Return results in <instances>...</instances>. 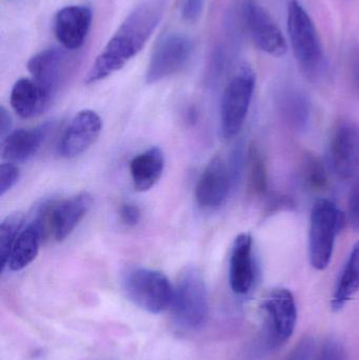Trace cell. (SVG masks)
Listing matches in <instances>:
<instances>
[{
    "mask_svg": "<svg viewBox=\"0 0 359 360\" xmlns=\"http://www.w3.org/2000/svg\"><path fill=\"white\" fill-rule=\"evenodd\" d=\"M91 23L92 11L88 6H65L55 16V36L65 50H77L84 44Z\"/></svg>",
    "mask_w": 359,
    "mask_h": 360,
    "instance_id": "2e32d148",
    "label": "cell"
},
{
    "mask_svg": "<svg viewBox=\"0 0 359 360\" xmlns=\"http://www.w3.org/2000/svg\"><path fill=\"white\" fill-rule=\"evenodd\" d=\"M27 67L33 79L53 98L67 82L72 61L65 51L51 48L34 55L27 61Z\"/></svg>",
    "mask_w": 359,
    "mask_h": 360,
    "instance_id": "7c38bea8",
    "label": "cell"
},
{
    "mask_svg": "<svg viewBox=\"0 0 359 360\" xmlns=\"http://www.w3.org/2000/svg\"><path fill=\"white\" fill-rule=\"evenodd\" d=\"M244 18L249 33L257 48L272 56L286 54L288 44L270 13L257 2L250 0L244 6Z\"/></svg>",
    "mask_w": 359,
    "mask_h": 360,
    "instance_id": "4fadbf2b",
    "label": "cell"
},
{
    "mask_svg": "<svg viewBox=\"0 0 359 360\" xmlns=\"http://www.w3.org/2000/svg\"><path fill=\"white\" fill-rule=\"evenodd\" d=\"M255 84L254 71L249 65H242L226 86L221 107V128L225 139H233L242 130L254 94Z\"/></svg>",
    "mask_w": 359,
    "mask_h": 360,
    "instance_id": "ba28073f",
    "label": "cell"
},
{
    "mask_svg": "<svg viewBox=\"0 0 359 360\" xmlns=\"http://www.w3.org/2000/svg\"><path fill=\"white\" fill-rule=\"evenodd\" d=\"M231 166L221 156L212 158L198 179L195 200L200 209L215 211L227 200L233 186Z\"/></svg>",
    "mask_w": 359,
    "mask_h": 360,
    "instance_id": "30bf717a",
    "label": "cell"
},
{
    "mask_svg": "<svg viewBox=\"0 0 359 360\" xmlns=\"http://www.w3.org/2000/svg\"><path fill=\"white\" fill-rule=\"evenodd\" d=\"M315 340L311 336H306L297 342L285 360H315Z\"/></svg>",
    "mask_w": 359,
    "mask_h": 360,
    "instance_id": "484cf974",
    "label": "cell"
},
{
    "mask_svg": "<svg viewBox=\"0 0 359 360\" xmlns=\"http://www.w3.org/2000/svg\"><path fill=\"white\" fill-rule=\"evenodd\" d=\"M315 360H347V354L339 340L330 338L322 345Z\"/></svg>",
    "mask_w": 359,
    "mask_h": 360,
    "instance_id": "83f0119b",
    "label": "cell"
},
{
    "mask_svg": "<svg viewBox=\"0 0 359 360\" xmlns=\"http://www.w3.org/2000/svg\"><path fill=\"white\" fill-rule=\"evenodd\" d=\"M246 164L249 192L255 197L263 196L268 188L267 165L257 146L249 148Z\"/></svg>",
    "mask_w": 359,
    "mask_h": 360,
    "instance_id": "7402d4cb",
    "label": "cell"
},
{
    "mask_svg": "<svg viewBox=\"0 0 359 360\" xmlns=\"http://www.w3.org/2000/svg\"><path fill=\"white\" fill-rule=\"evenodd\" d=\"M126 297L139 308L159 314L172 306L175 289L164 273L147 268H130L122 277Z\"/></svg>",
    "mask_w": 359,
    "mask_h": 360,
    "instance_id": "3957f363",
    "label": "cell"
},
{
    "mask_svg": "<svg viewBox=\"0 0 359 360\" xmlns=\"http://www.w3.org/2000/svg\"><path fill=\"white\" fill-rule=\"evenodd\" d=\"M204 0H183L181 15L188 22H193L200 18L204 8Z\"/></svg>",
    "mask_w": 359,
    "mask_h": 360,
    "instance_id": "f546056e",
    "label": "cell"
},
{
    "mask_svg": "<svg viewBox=\"0 0 359 360\" xmlns=\"http://www.w3.org/2000/svg\"><path fill=\"white\" fill-rule=\"evenodd\" d=\"M11 128H12V118L8 112L1 107V110H0V133H1L2 139L10 134Z\"/></svg>",
    "mask_w": 359,
    "mask_h": 360,
    "instance_id": "d6a6232c",
    "label": "cell"
},
{
    "mask_svg": "<svg viewBox=\"0 0 359 360\" xmlns=\"http://www.w3.org/2000/svg\"><path fill=\"white\" fill-rule=\"evenodd\" d=\"M301 179L310 190H325L328 186V174L326 167L318 156L314 154H307L301 162Z\"/></svg>",
    "mask_w": 359,
    "mask_h": 360,
    "instance_id": "d4e9b609",
    "label": "cell"
},
{
    "mask_svg": "<svg viewBox=\"0 0 359 360\" xmlns=\"http://www.w3.org/2000/svg\"><path fill=\"white\" fill-rule=\"evenodd\" d=\"M25 217L22 214L13 213L6 216L2 220L0 226V258H1V271L6 269V262H8V256L11 251L18 238L21 232Z\"/></svg>",
    "mask_w": 359,
    "mask_h": 360,
    "instance_id": "cb8c5ba5",
    "label": "cell"
},
{
    "mask_svg": "<svg viewBox=\"0 0 359 360\" xmlns=\"http://www.w3.org/2000/svg\"><path fill=\"white\" fill-rule=\"evenodd\" d=\"M20 177L18 167L12 162L2 164L0 167V196H4L18 181Z\"/></svg>",
    "mask_w": 359,
    "mask_h": 360,
    "instance_id": "4316f807",
    "label": "cell"
},
{
    "mask_svg": "<svg viewBox=\"0 0 359 360\" xmlns=\"http://www.w3.org/2000/svg\"><path fill=\"white\" fill-rule=\"evenodd\" d=\"M48 126L33 129H19L2 139V158L12 164L31 160L41 147L48 134Z\"/></svg>",
    "mask_w": 359,
    "mask_h": 360,
    "instance_id": "e0dca14e",
    "label": "cell"
},
{
    "mask_svg": "<svg viewBox=\"0 0 359 360\" xmlns=\"http://www.w3.org/2000/svg\"><path fill=\"white\" fill-rule=\"evenodd\" d=\"M263 327L261 347L265 350H276L286 344L294 333L297 321V308L294 296L289 290L275 289L261 304Z\"/></svg>",
    "mask_w": 359,
    "mask_h": 360,
    "instance_id": "52a82bcc",
    "label": "cell"
},
{
    "mask_svg": "<svg viewBox=\"0 0 359 360\" xmlns=\"http://www.w3.org/2000/svg\"><path fill=\"white\" fill-rule=\"evenodd\" d=\"M208 290L202 272L188 266L181 272L172 302L173 321L183 331L202 329L209 319Z\"/></svg>",
    "mask_w": 359,
    "mask_h": 360,
    "instance_id": "7a4b0ae2",
    "label": "cell"
},
{
    "mask_svg": "<svg viewBox=\"0 0 359 360\" xmlns=\"http://www.w3.org/2000/svg\"><path fill=\"white\" fill-rule=\"evenodd\" d=\"M345 224V216L329 200L314 203L310 216L309 257L312 266L322 271L328 268L334 250L335 238Z\"/></svg>",
    "mask_w": 359,
    "mask_h": 360,
    "instance_id": "277c9868",
    "label": "cell"
},
{
    "mask_svg": "<svg viewBox=\"0 0 359 360\" xmlns=\"http://www.w3.org/2000/svg\"><path fill=\"white\" fill-rule=\"evenodd\" d=\"M164 155L158 147L150 148L133 158L130 173L133 186L138 192H147L162 179L164 170Z\"/></svg>",
    "mask_w": 359,
    "mask_h": 360,
    "instance_id": "d6986e66",
    "label": "cell"
},
{
    "mask_svg": "<svg viewBox=\"0 0 359 360\" xmlns=\"http://www.w3.org/2000/svg\"><path fill=\"white\" fill-rule=\"evenodd\" d=\"M331 165L341 179H352L359 167V124L343 120L335 126L330 141Z\"/></svg>",
    "mask_w": 359,
    "mask_h": 360,
    "instance_id": "8fae6325",
    "label": "cell"
},
{
    "mask_svg": "<svg viewBox=\"0 0 359 360\" xmlns=\"http://www.w3.org/2000/svg\"><path fill=\"white\" fill-rule=\"evenodd\" d=\"M141 212L137 205L126 203L120 209V219L126 226H135L141 221Z\"/></svg>",
    "mask_w": 359,
    "mask_h": 360,
    "instance_id": "4dcf8cb0",
    "label": "cell"
},
{
    "mask_svg": "<svg viewBox=\"0 0 359 360\" xmlns=\"http://www.w3.org/2000/svg\"><path fill=\"white\" fill-rule=\"evenodd\" d=\"M348 220L354 230L359 232V175L350 191L348 200Z\"/></svg>",
    "mask_w": 359,
    "mask_h": 360,
    "instance_id": "f1b7e54d",
    "label": "cell"
},
{
    "mask_svg": "<svg viewBox=\"0 0 359 360\" xmlns=\"http://www.w3.org/2000/svg\"><path fill=\"white\" fill-rule=\"evenodd\" d=\"M103 120L96 112L84 110L74 116L65 130L59 152L63 158H74L84 153L100 135Z\"/></svg>",
    "mask_w": 359,
    "mask_h": 360,
    "instance_id": "5bb4252c",
    "label": "cell"
},
{
    "mask_svg": "<svg viewBox=\"0 0 359 360\" xmlns=\"http://www.w3.org/2000/svg\"><path fill=\"white\" fill-rule=\"evenodd\" d=\"M359 291V243L354 245L341 271L333 295L332 309L343 310L344 307Z\"/></svg>",
    "mask_w": 359,
    "mask_h": 360,
    "instance_id": "44dd1931",
    "label": "cell"
},
{
    "mask_svg": "<svg viewBox=\"0 0 359 360\" xmlns=\"http://www.w3.org/2000/svg\"><path fill=\"white\" fill-rule=\"evenodd\" d=\"M256 276L252 237L250 234L242 233L236 237L232 247L229 266L230 287L237 295H246L254 287Z\"/></svg>",
    "mask_w": 359,
    "mask_h": 360,
    "instance_id": "9a60e30c",
    "label": "cell"
},
{
    "mask_svg": "<svg viewBox=\"0 0 359 360\" xmlns=\"http://www.w3.org/2000/svg\"><path fill=\"white\" fill-rule=\"evenodd\" d=\"M42 240L44 237L39 226L32 220L23 230H21L8 256L6 268L13 272H18L27 268L37 257Z\"/></svg>",
    "mask_w": 359,
    "mask_h": 360,
    "instance_id": "ffe728a7",
    "label": "cell"
},
{
    "mask_svg": "<svg viewBox=\"0 0 359 360\" xmlns=\"http://www.w3.org/2000/svg\"><path fill=\"white\" fill-rule=\"evenodd\" d=\"M287 25L295 58L307 73H318L324 61L322 41L313 20L299 0L289 1Z\"/></svg>",
    "mask_w": 359,
    "mask_h": 360,
    "instance_id": "8992f818",
    "label": "cell"
},
{
    "mask_svg": "<svg viewBox=\"0 0 359 360\" xmlns=\"http://www.w3.org/2000/svg\"><path fill=\"white\" fill-rule=\"evenodd\" d=\"M193 53V42L181 33L164 35L156 44L145 73V82L153 84L170 77L185 67Z\"/></svg>",
    "mask_w": 359,
    "mask_h": 360,
    "instance_id": "9c48e42d",
    "label": "cell"
},
{
    "mask_svg": "<svg viewBox=\"0 0 359 360\" xmlns=\"http://www.w3.org/2000/svg\"><path fill=\"white\" fill-rule=\"evenodd\" d=\"M280 110L285 120L296 130L307 127L310 120V105L301 93H285L280 98Z\"/></svg>",
    "mask_w": 359,
    "mask_h": 360,
    "instance_id": "603a6c76",
    "label": "cell"
},
{
    "mask_svg": "<svg viewBox=\"0 0 359 360\" xmlns=\"http://www.w3.org/2000/svg\"><path fill=\"white\" fill-rule=\"evenodd\" d=\"M168 0H145L126 17L86 75V84H95L122 70L143 50L166 12Z\"/></svg>",
    "mask_w": 359,
    "mask_h": 360,
    "instance_id": "6da1fadb",
    "label": "cell"
},
{
    "mask_svg": "<svg viewBox=\"0 0 359 360\" xmlns=\"http://www.w3.org/2000/svg\"><path fill=\"white\" fill-rule=\"evenodd\" d=\"M51 99L48 93L36 80L20 78L11 91L10 103L17 115L29 120L44 113Z\"/></svg>",
    "mask_w": 359,
    "mask_h": 360,
    "instance_id": "ac0fdd59",
    "label": "cell"
},
{
    "mask_svg": "<svg viewBox=\"0 0 359 360\" xmlns=\"http://www.w3.org/2000/svg\"><path fill=\"white\" fill-rule=\"evenodd\" d=\"M355 80H356V86H358V88L359 90V63L358 65V69H356Z\"/></svg>",
    "mask_w": 359,
    "mask_h": 360,
    "instance_id": "836d02e7",
    "label": "cell"
},
{
    "mask_svg": "<svg viewBox=\"0 0 359 360\" xmlns=\"http://www.w3.org/2000/svg\"><path fill=\"white\" fill-rule=\"evenodd\" d=\"M293 202L291 199H289L288 197L286 196H278V197H272L270 199L269 205H268V210H269L270 213H274L276 210H284L285 207H292Z\"/></svg>",
    "mask_w": 359,
    "mask_h": 360,
    "instance_id": "1f68e13d",
    "label": "cell"
},
{
    "mask_svg": "<svg viewBox=\"0 0 359 360\" xmlns=\"http://www.w3.org/2000/svg\"><path fill=\"white\" fill-rule=\"evenodd\" d=\"M93 203L90 193L81 192L65 200H48L39 205L33 221L39 226L42 237L63 241L75 230Z\"/></svg>",
    "mask_w": 359,
    "mask_h": 360,
    "instance_id": "5b68a950",
    "label": "cell"
}]
</instances>
